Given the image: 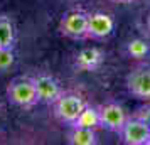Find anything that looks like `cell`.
<instances>
[{"mask_svg": "<svg viewBox=\"0 0 150 145\" xmlns=\"http://www.w3.org/2000/svg\"><path fill=\"white\" fill-rule=\"evenodd\" d=\"M15 64V51L12 47H0V73H7Z\"/></svg>", "mask_w": 150, "mask_h": 145, "instance_id": "14", "label": "cell"}, {"mask_svg": "<svg viewBox=\"0 0 150 145\" xmlns=\"http://www.w3.org/2000/svg\"><path fill=\"white\" fill-rule=\"evenodd\" d=\"M17 42V25L8 14H0V47L15 49Z\"/></svg>", "mask_w": 150, "mask_h": 145, "instance_id": "10", "label": "cell"}, {"mask_svg": "<svg viewBox=\"0 0 150 145\" xmlns=\"http://www.w3.org/2000/svg\"><path fill=\"white\" fill-rule=\"evenodd\" d=\"M71 127H84V128H95V130L96 128H101L100 127V111H98V106L84 105V108L79 113L78 120Z\"/></svg>", "mask_w": 150, "mask_h": 145, "instance_id": "13", "label": "cell"}, {"mask_svg": "<svg viewBox=\"0 0 150 145\" xmlns=\"http://www.w3.org/2000/svg\"><path fill=\"white\" fill-rule=\"evenodd\" d=\"M115 19L113 15L103 10L89 12L88 15V39L93 41H106L115 32Z\"/></svg>", "mask_w": 150, "mask_h": 145, "instance_id": "7", "label": "cell"}, {"mask_svg": "<svg viewBox=\"0 0 150 145\" xmlns=\"http://www.w3.org/2000/svg\"><path fill=\"white\" fill-rule=\"evenodd\" d=\"M88 15L84 8H71L59 21L57 30L62 37L71 41H86L88 39Z\"/></svg>", "mask_w": 150, "mask_h": 145, "instance_id": "2", "label": "cell"}, {"mask_svg": "<svg viewBox=\"0 0 150 145\" xmlns=\"http://www.w3.org/2000/svg\"><path fill=\"white\" fill-rule=\"evenodd\" d=\"M5 95L14 106L22 110H32L37 103H41L32 76H15L8 83Z\"/></svg>", "mask_w": 150, "mask_h": 145, "instance_id": "1", "label": "cell"}, {"mask_svg": "<svg viewBox=\"0 0 150 145\" xmlns=\"http://www.w3.org/2000/svg\"><path fill=\"white\" fill-rule=\"evenodd\" d=\"M105 51L96 46L83 47L78 54L74 56L73 66L78 73H96L98 69H101L105 64Z\"/></svg>", "mask_w": 150, "mask_h": 145, "instance_id": "8", "label": "cell"}, {"mask_svg": "<svg viewBox=\"0 0 150 145\" xmlns=\"http://www.w3.org/2000/svg\"><path fill=\"white\" fill-rule=\"evenodd\" d=\"M98 111H100V127L105 130L118 133L125 123V120H127V113L123 110V106L118 103H113V101L100 105Z\"/></svg>", "mask_w": 150, "mask_h": 145, "instance_id": "9", "label": "cell"}, {"mask_svg": "<svg viewBox=\"0 0 150 145\" xmlns=\"http://www.w3.org/2000/svg\"><path fill=\"white\" fill-rule=\"evenodd\" d=\"M118 135L127 145H150V125L138 117H127Z\"/></svg>", "mask_w": 150, "mask_h": 145, "instance_id": "5", "label": "cell"}, {"mask_svg": "<svg viewBox=\"0 0 150 145\" xmlns=\"http://www.w3.org/2000/svg\"><path fill=\"white\" fill-rule=\"evenodd\" d=\"M125 52L130 59L133 61H149L150 59V42L143 37H135V39H130L125 46Z\"/></svg>", "mask_w": 150, "mask_h": 145, "instance_id": "12", "label": "cell"}, {"mask_svg": "<svg viewBox=\"0 0 150 145\" xmlns=\"http://www.w3.org/2000/svg\"><path fill=\"white\" fill-rule=\"evenodd\" d=\"M71 130L66 135L68 144L71 145H96L98 135L95 128H84V127H69Z\"/></svg>", "mask_w": 150, "mask_h": 145, "instance_id": "11", "label": "cell"}, {"mask_svg": "<svg viewBox=\"0 0 150 145\" xmlns=\"http://www.w3.org/2000/svg\"><path fill=\"white\" fill-rule=\"evenodd\" d=\"M84 101L79 95L76 93H68L64 91L62 96L52 105V115L54 118L59 122L61 125H66V127H71L74 125V122L78 120L79 113L84 108Z\"/></svg>", "mask_w": 150, "mask_h": 145, "instance_id": "3", "label": "cell"}, {"mask_svg": "<svg viewBox=\"0 0 150 145\" xmlns=\"http://www.w3.org/2000/svg\"><path fill=\"white\" fill-rule=\"evenodd\" d=\"M135 117H138L140 120H143L145 123L150 125V105H147V106H142L140 110L135 113Z\"/></svg>", "mask_w": 150, "mask_h": 145, "instance_id": "15", "label": "cell"}, {"mask_svg": "<svg viewBox=\"0 0 150 145\" xmlns=\"http://www.w3.org/2000/svg\"><path fill=\"white\" fill-rule=\"evenodd\" d=\"M32 81L37 90V95H39V101L49 105V106H52L64 93L61 83L49 73H42V71L35 73V74H32Z\"/></svg>", "mask_w": 150, "mask_h": 145, "instance_id": "6", "label": "cell"}, {"mask_svg": "<svg viewBox=\"0 0 150 145\" xmlns=\"http://www.w3.org/2000/svg\"><path fill=\"white\" fill-rule=\"evenodd\" d=\"M111 2L120 4V5H130V4H133V2H137V0H111Z\"/></svg>", "mask_w": 150, "mask_h": 145, "instance_id": "16", "label": "cell"}, {"mask_svg": "<svg viewBox=\"0 0 150 145\" xmlns=\"http://www.w3.org/2000/svg\"><path fill=\"white\" fill-rule=\"evenodd\" d=\"M147 30H149V34H150V12H149V17H147Z\"/></svg>", "mask_w": 150, "mask_h": 145, "instance_id": "17", "label": "cell"}, {"mask_svg": "<svg viewBox=\"0 0 150 145\" xmlns=\"http://www.w3.org/2000/svg\"><path fill=\"white\" fill-rule=\"evenodd\" d=\"M125 84L133 98L150 101V66L145 61L133 66L127 74Z\"/></svg>", "mask_w": 150, "mask_h": 145, "instance_id": "4", "label": "cell"}]
</instances>
